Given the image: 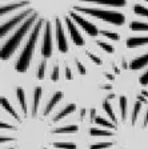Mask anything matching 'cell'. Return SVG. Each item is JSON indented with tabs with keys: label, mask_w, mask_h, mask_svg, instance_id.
Listing matches in <instances>:
<instances>
[{
	"label": "cell",
	"mask_w": 148,
	"mask_h": 149,
	"mask_svg": "<svg viewBox=\"0 0 148 149\" xmlns=\"http://www.w3.org/2000/svg\"><path fill=\"white\" fill-rule=\"evenodd\" d=\"M126 7L127 0H0L1 61L23 73L37 55L48 60L88 39L119 41L103 25L121 27Z\"/></svg>",
	"instance_id": "1"
},
{
	"label": "cell",
	"mask_w": 148,
	"mask_h": 149,
	"mask_svg": "<svg viewBox=\"0 0 148 149\" xmlns=\"http://www.w3.org/2000/svg\"><path fill=\"white\" fill-rule=\"evenodd\" d=\"M76 112L62 91L16 87L0 99V149H77Z\"/></svg>",
	"instance_id": "2"
},
{
	"label": "cell",
	"mask_w": 148,
	"mask_h": 149,
	"mask_svg": "<svg viewBox=\"0 0 148 149\" xmlns=\"http://www.w3.org/2000/svg\"><path fill=\"white\" fill-rule=\"evenodd\" d=\"M90 137L97 141L88 149H148V101L139 97H108L93 116Z\"/></svg>",
	"instance_id": "3"
},
{
	"label": "cell",
	"mask_w": 148,
	"mask_h": 149,
	"mask_svg": "<svg viewBox=\"0 0 148 149\" xmlns=\"http://www.w3.org/2000/svg\"><path fill=\"white\" fill-rule=\"evenodd\" d=\"M131 36L126 40L130 51H136L130 63V68L140 72L139 83L148 87V0H136L132 6V19L130 23Z\"/></svg>",
	"instance_id": "4"
},
{
	"label": "cell",
	"mask_w": 148,
	"mask_h": 149,
	"mask_svg": "<svg viewBox=\"0 0 148 149\" xmlns=\"http://www.w3.org/2000/svg\"><path fill=\"white\" fill-rule=\"evenodd\" d=\"M47 61L48 60H43V61L40 63V65H39V68H37L36 71V76L39 80H43L44 79V74H46V68H47Z\"/></svg>",
	"instance_id": "5"
},
{
	"label": "cell",
	"mask_w": 148,
	"mask_h": 149,
	"mask_svg": "<svg viewBox=\"0 0 148 149\" xmlns=\"http://www.w3.org/2000/svg\"><path fill=\"white\" fill-rule=\"evenodd\" d=\"M96 43H97V45L100 47V48H103L104 51H107L108 53H114L115 52V48L112 47V44L105 43V41H103V40H97Z\"/></svg>",
	"instance_id": "6"
},
{
	"label": "cell",
	"mask_w": 148,
	"mask_h": 149,
	"mask_svg": "<svg viewBox=\"0 0 148 149\" xmlns=\"http://www.w3.org/2000/svg\"><path fill=\"white\" fill-rule=\"evenodd\" d=\"M51 79H52V81H58L59 80V67H55V68H53V72H52Z\"/></svg>",
	"instance_id": "7"
},
{
	"label": "cell",
	"mask_w": 148,
	"mask_h": 149,
	"mask_svg": "<svg viewBox=\"0 0 148 149\" xmlns=\"http://www.w3.org/2000/svg\"><path fill=\"white\" fill-rule=\"evenodd\" d=\"M90 57H91V60H92V61L93 63H95V64H102V59H99V57H97V56H95V55H90Z\"/></svg>",
	"instance_id": "8"
}]
</instances>
